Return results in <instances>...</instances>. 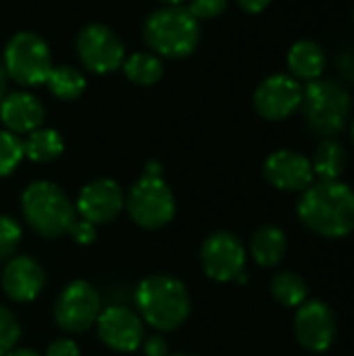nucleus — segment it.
I'll return each mask as SVG.
<instances>
[{
  "label": "nucleus",
  "mask_w": 354,
  "mask_h": 356,
  "mask_svg": "<svg viewBox=\"0 0 354 356\" xmlns=\"http://www.w3.org/2000/svg\"><path fill=\"white\" fill-rule=\"evenodd\" d=\"M296 215L298 221L319 238H346L354 234V190L340 179L313 181L300 192Z\"/></svg>",
  "instance_id": "f257e3e1"
},
{
  "label": "nucleus",
  "mask_w": 354,
  "mask_h": 356,
  "mask_svg": "<svg viewBox=\"0 0 354 356\" xmlns=\"http://www.w3.org/2000/svg\"><path fill=\"white\" fill-rule=\"evenodd\" d=\"M140 319L159 332H173L190 317V294L184 282L171 275L144 277L136 288Z\"/></svg>",
  "instance_id": "f03ea898"
},
{
  "label": "nucleus",
  "mask_w": 354,
  "mask_h": 356,
  "mask_svg": "<svg viewBox=\"0 0 354 356\" xmlns=\"http://www.w3.org/2000/svg\"><path fill=\"white\" fill-rule=\"evenodd\" d=\"M21 211L25 223L42 238H61L69 234L77 219L75 204L65 190L52 181H31L21 194Z\"/></svg>",
  "instance_id": "7ed1b4c3"
},
{
  "label": "nucleus",
  "mask_w": 354,
  "mask_h": 356,
  "mask_svg": "<svg viewBox=\"0 0 354 356\" xmlns=\"http://www.w3.org/2000/svg\"><path fill=\"white\" fill-rule=\"evenodd\" d=\"M144 40L161 56L186 58L200 42V21L186 6H163L148 15Z\"/></svg>",
  "instance_id": "20e7f679"
},
{
  "label": "nucleus",
  "mask_w": 354,
  "mask_h": 356,
  "mask_svg": "<svg viewBox=\"0 0 354 356\" xmlns=\"http://www.w3.org/2000/svg\"><path fill=\"white\" fill-rule=\"evenodd\" d=\"M351 108L353 100L348 92L336 81L315 79L303 88L300 111L305 123L323 138H332L346 127Z\"/></svg>",
  "instance_id": "39448f33"
},
{
  "label": "nucleus",
  "mask_w": 354,
  "mask_h": 356,
  "mask_svg": "<svg viewBox=\"0 0 354 356\" xmlns=\"http://www.w3.org/2000/svg\"><path fill=\"white\" fill-rule=\"evenodd\" d=\"M8 79L19 86H42L52 71V56L42 35L33 31H17L4 46L2 56Z\"/></svg>",
  "instance_id": "423d86ee"
},
{
  "label": "nucleus",
  "mask_w": 354,
  "mask_h": 356,
  "mask_svg": "<svg viewBox=\"0 0 354 356\" xmlns=\"http://www.w3.org/2000/svg\"><path fill=\"white\" fill-rule=\"evenodd\" d=\"M131 221L144 229H161L175 217V196L169 184L156 175H142L125 196Z\"/></svg>",
  "instance_id": "0eeeda50"
},
{
  "label": "nucleus",
  "mask_w": 354,
  "mask_h": 356,
  "mask_svg": "<svg viewBox=\"0 0 354 356\" xmlns=\"http://www.w3.org/2000/svg\"><path fill=\"white\" fill-rule=\"evenodd\" d=\"M100 311L102 298L98 290L83 280H75L58 294L54 305V321L69 334H81L96 323Z\"/></svg>",
  "instance_id": "6e6552de"
},
{
  "label": "nucleus",
  "mask_w": 354,
  "mask_h": 356,
  "mask_svg": "<svg viewBox=\"0 0 354 356\" xmlns=\"http://www.w3.org/2000/svg\"><path fill=\"white\" fill-rule=\"evenodd\" d=\"M75 48L81 65L96 75L113 73L125 60V46L121 38L102 23L86 25L77 33Z\"/></svg>",
  "instance_id": "1a4fd4ad"
},
{
  "label": "nucleus",
  "mask_w": 354,
  "mask_h": 356,
  "mask_svg": "<svg viewBox=\"0 0 354 356\" xmlns=\"http://www.w3.org/2000/svg\"><path fill=\"white\" fill-rule=\"evenodd\" d=\"M200 263L213 282H236L246 269V248L236 234L215 232L202 242Z\"/></svg>",
  "instance_id": "9d476101"
},
{
  "label": "nucleus",
  "mask_w": 354,
  "mask_h": 356,
  "mask_svg": "<svg viewBox=\"0 0 354 356\" xmlns=\"http://www.w3.org/2000/svg\"><path fill=\"white\" fill-rule=\"evenodd\" d=\"M303 86L298 79L286 73H273L265 77L252 96L255 111L267 121H284L300 108Z\"/></svg>",
  "instance_id": "9b49d317"
},
{
  "label": "nucleus",
  "mask_w": 354,
  "mask_h": 356,
  "mask_svg": "<svg viewBox=\"0 0 354 356\" xmlns=\"http://www.w3.org/2000/svg\"><path fill=\"white\" fill-rule=\"evenodd\" d=\"M336 315L323 300H307L296 309L294 336L309 353H325L336 340Z\"/></svg>",
  "instance_id": "f8f14e48"
},
{
  "label": "nucleus",
  "mask_w": 354,
  "mask_h": 356,
  "mask_svg": "<svg viewBox=\"0 0 354 356\" xmlns=\"http://www.w3.org/2000/svg\"><path fill=\"white\" fill-rule=\"evenodd\" d=\"M94 325L102 344L115 353H134L146 338L144 321L127 307H106L100 311Z\"/></svg>",
  "instance_id": "ddd939ff"
},
{
  "label": "nucleus",
  "mask_w": 354,
  "mask_h": 356,
  "mask_svg": "<svg viewBox=\"0 0 354 356\" xmlns=\"http://www.w3.org/2000/svg\"><path fill=\"white\" fill-rule=\"evenodd\" d=\"M125 207V194L121 186L111 177H98L79 190L75 200V211L81 219L102 225L111 223Z\"/></svg>",
  "instance_id": "4468645a"
},
{
  "label": "nucleus",
  "mask_w": 354,
  "mask_h": 356,
  "mask_svg": "<svg viewBox=\"0 0 354 356\" xmlns=\"http://www.w3.org/2000/svg\"><path fill=\"white\" fill-rule=\"evenodd\" d=\"M263 175L275 190L282 192H305L315 179L311 159L286 148L275 150L265 159Z\"/></svg>",
  "instance_id": "2eb2a0df"
},
{
  "label": "nucleus",
  "mask_w": 354,
  "mask_h": 356,
  "mask_svg": "<svg viewBox=\"0 0 354 356\" xmlns=\"http://www.w3.org/2000/svg\"><path fill=\"white\" fill-rule=\"evenodd\" d=\"M0 284L13 302H31L42 294L46 286V273L35 259L19 254L6 261Z\"/></svg>",
  "instance_id": "dca6fc26"
},
{
  "label": "nucleus",
  "mask_w": 354,
  "mask_h": 356,
  "mask_svg": "<svg viewBox=\"0 0 354 356\" xmlns=\"http://www.w3.org/2000/svg\"><path fill=\"white\" fill-rule=\"evenodd\" d=\"M46 119L44 104L29 92H15L0 102V121L13 134H31L42 127Z\"/></svg>",
  "instance_id": "f3484780"
},
{
  "label": "nucleus",
  "mask_w": 354,
  "mask_h": 356,
  "mask_svg": "<svg viewBox=\"0 0 354 356\" xmlns=\"http://www.w3.org/2000/svg\"><path fill=\"white\" fill-rule=\"evenodd\" d=\"M325 50L315 40H298L288 50V69L294 79L315 81L325 71Z\"/></svg>",
  "instance_id": "a211bd4d"
},
{
  "label": "nucleus",
  "mask_w": 354,
  "mask_h": 356,
  "mask_svg": "<svg viewBox=\"0 0 354 356\" xmlns=\"http://www.w3.org/2000/svg\"><path fill=\"white\" fill-rule=\"evenodd\" d=\"M288 250V236L282 227L267 223L259 227L250 240V257L263 269L277 267Z\"/></svg>",
  "instance_id": "6ab92c4d"
},
{
  "label": "nucleus",
  "mask_w": 354,
  "mask_h": 356,
  "mask_svg": "<svg viewBox=\"0 0 354 356\" xmlns=\"http://www.w3.org/2000/svg\"><path fill=\"white\" fill-rule=\"evenodd\" d=\"M311 165H313V173L321 181H334V179H340V175L344 173L348 165V152L344 144H340L338 140L325 138L317 146Z\"/></svg>",
  "instance_id": "aec40b11"
},
{
  "label": "nucleus",
  "mask_w": 354,
  "mask_h": 356,
  "mask_svg": "<svg viewBox=\"0 0 354 356\" xmlns=\"http://www.w3.org/2000/svg\"><path fill=\"white\" fill-rule=\"evenodd\" d=\"M65 150L63 136L56 129L40 127L31 134H27V140L23 142V152L33 163H52L56 161Z\"/></svg>",
  "instance_id": "412c9836"
},
{
  "label": "nucleus",
  "mask_w": 354,
  "mask_h": 356,
  "mask_svg": "<svg viewBox=\"0 0 354 356\" xmlns=\"http://www.w3.org/2000/svg\"><path fill=\"white\" fill-rule=\"evenodd\" d=\"M125 77L136 83V86H154L161 81L163 73H165V67H163V60L152 54V52H136V54H129L123 65H121Z\"/></svg>",
  "instance_id": "4be33fe9"
},
{
  "label": "nucleus",
  "mask_w": 354,
  "mask_h": 356,
  "mask_svg": "<svg viewBox=\"0 0 354 356\" xmlns=\"http://www.w3.org/2000/svg\"><path fill=\"white\" fill-rule=\"evenodd\" d=\"M46 86L58 100H75L86 90V77L75 67L58 65V67H52L46 79Z\"/></svg>",
  "instance_id": "5701e85b"
},
{
  "label": "nucleus",
  "mask_w": 354,
  "mask_h": 356,
  "mask_svg": "<svg viewBox=\"0 0 354 356\" xmlns=\"http://www.w3.org/2000/svg\"><path fill=\"white\" fill-rule=\"evenodd\" d=\"M271 296L282 307H300L309 300V288L307 282L292 271H282L271 280Z\"/></svg>",
  "instance_id": "b1692460"
},
{
  "label": "nucleus",
  "mask_w": 354,
  "mask_h": 356,
  "mask_svg": "<svg viewBox=\"0 0 354 356\" xmlns=\"http://www.w3.org/2000/svg\"><path fill=\"white\" fill-rule=\"evenodd\" d=\"M23 159V140H19V136L8 129L0 131V177H8Z\"/></svg>",
  "instance_id": "393cba45"
},
{
  "label": "nucleus",
  "mask_w": 354,
  "mask_h": 356,
  "mask_svg": "<svg viewBox=\"0 0 354 356\" xmlns=\"http://www.w3.org/2000/svg\"><path fill=\"white\" fill-rule=\"evenodd\" d=\"M23 238V229L17 219L8 215H0V263H6L15 257Z\"/></svg>",
  "instance_id": "a878e982"
},
{
  "label": "nucleus",
  "mask_w": 354,
  "mask_h": 356,
  "mask_svg": "<svg viewBox=\"0 0 354 356\" xmlns=\"http://www.w3.org/2000/svg\"><path fill=\"white\" fill-rule=\"evenodd\" d=\"M21 338V325L17 317L0 305V356L10 353Z\"/></svg>",
  "instance_id": "bb28decb"
},
{
  "label": "nucleus",
  "mask_w": 354,
  "mask_h": 356,
  "mask_svg": "<svg viewBox=\"0 0 354 356\" xmlns=\"http://www.w3.org/2000/svg\"><path fill=\"white\" fill-rule=\"evenodd\" d=\"M230 0H188V10L198 19V21H204V19H215L219 17L225 8H227Z\"/></svg>",
  "instance_id": "cd10ccee"
},
{
  "label": "nucleus",
  "mask_w": 354,
  "mask_h": 356,
  "mask_svg": "<svg viewBox=\"0 0 354 356\" xmlns=\"http://www.w3.org/2000/svg\"><path fill=\"white\" fill-rule=\"evenodd\" d=\"M69 236L73 238L75 244H79V246H90V244L96 240V225L79 217V219L73 221V225H71V229H69Z\"/></svg>",
  "instance_id": "c85d7f7f"
},
{
  "label": "nucleus",
  "mask_w": 354,
  "mask_h": 356,
  "mask_svg": "<svg viewBox=\"0 0 354 356\" xmlns=\"http://www.w3.org/2000/svg\"><path fill=\"white\" fill-rule=\"evenodd\" d=\"M44 356H81V353H79V346H77L73 340H69V338H58V340H54V342L48 346V350H46V355Z\"/></svg>",
  "instance_id": "c756f323"
},
{
  "label": "nucleus",
  "mask_w": 354,
  "mask_h": 356,
  "mask_svg": "<svg viewBox=\"0 0 354 356\" xmlns=\"http://www.w3.org/2000/svg\"><path fill=\"white\" fill-rule=\"evenodd\" d=\"M146 356H169V344L163 336H148L142 342Z\"/></svg>",
  "instance_id": "7c9ffc66"
},
{
  "label": "nucleus",
  "mask_w": 354,
  "mask_h": 356,
  "mask_svg": "<svg viewBox=\"0 0 354 356\" xmlns=\"http://www.w3.org/2000/svg\"><path fill=\"white\" fill-rule=\"evenodd\" d=\"M236 2L248 15H259V13H263L271 4V0H236Z\"/></svg>",
  "instance_id": "2f4dec72"
},
{
  "label": "nucleus",
  "mask_w": 354,
  "mask_h": 356,
  "mask_svg": "<svg viewBox=\"0 0 354 356\" xmlns=\"http://www.w3.org/2000/svg\"><path fill=\"white\" fill-rule=\"evenodd\" d=\"M6 83H8V75H6V71H4V65L0 63V102H2V98L6 96Z\"/></svg>",
  "instance_id": "473e14b6"
},
{
  "label": "nucleus",
  "mask_w": 354,
  "mask_h": 356,
  "mask_svg": "<svg viewBox=\"0 0 354 356\" xmlns=\"http://www.w3.org/2000/svg\"><path fill=\"white\" fill-rule=\"evenodd\" d=\"M4 356H40L35 350L31 348H13L10 353H6Z\"/></svg>",
  "instance_id": "72a5a7b5"
},
{
  "label": "nucleus",
  "mask_w": 354,
  "mask_h": 356,
  "mask_svg": "<svg viewBox=\"0 0 354 356\" xmlns=\"http://www.w3.org/2000/svg\"><path fill=\"white\" fill-rule=\"evenodd\" d=\"M144 175H156V177H161V165H159L156 161H150V163L146 165Z\"/></svg>",
  "instance_id": "f704fd0d"
},
{
  "label": "nucleus",
  "mask_w": 354,
  "mask_h": 356,
  "mask_svg": "<svg viewBox=\"0 0 354 356\" xmlns=\"http://www.w3.org/2000/svg\"><path fill=\"white\" fill-rule=\"evenodd\" d=\"M161 4H165V6H182L186 0H159Z\"/></svg>",
  "instance_id": "c9c22d12"
},
{
  "label": "nucleus",
  "mask_w": 354,
  "mask_h": 356,
  "mask_svg": "<svg viewBox=\"0 0 354 356\" xmlns=\"http://www.w3.org/2000/svg\"><path fill=\"white\" fill-rule=\"evenodd\" d=\"M169 356H194V355H169Z\"/></svg>",
  "instance_id": "e433bc0d"
},
{
  "label": "nucleus",
  "mask_w": 354,
  "mask_h": 356,
  "mask_svg": "<svg viewBox=\"0 0 354 356\" xmlns=\"http://www.w3.org/2000/svg\"><path fill=\"white\" fill-rule=\"evenodd\" d=\"M353 142H354V121H353Z\"/></svg>",
  "instance_id": "4c0bfd02"
}]
</instances>
